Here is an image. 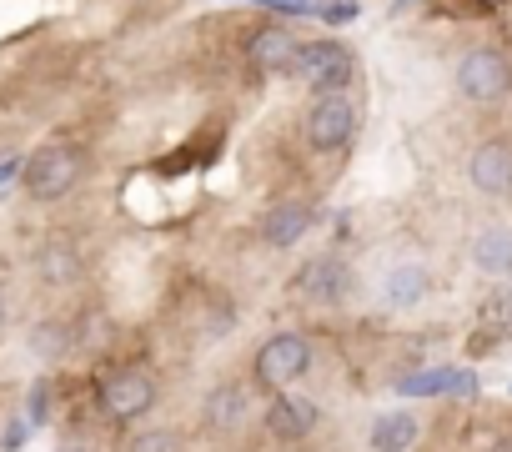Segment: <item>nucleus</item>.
I'll return each mask as SVG.
<instances>
[{"instance_id":"f257e3e1","label":"nucleus","mask_w":512,"mask_h":452,"mask_svg":"<svg viewBox=\"0 0 512 452\" xmlns=\"http://www.w3.org/2000/svg\"><path fill=\"white\" fill-rule=\"evenodd\" d=\"M81 171H86V151L76 141H51V146H41L26 161V176L21 181H26V196L31 201H61V196L76 191Z\"/></svg>"},{"instance_id":"f03ea898","label":"nucleus","mask_w":512,"mask_h":452,"mask_svg":"<svg viewBox=\"0 0 512 452\" xmlns=\"http://www.w3.org/2000/svg\"><path fill=\"white\" fill-rule=\"evenodd\" d=\"M357 121H362V106L352 91H317V101L307 106V146L312 151H342L352 136H357Z\"/></svg>"},{"instance_id":"7ed1b4c3","label":"nucleus","mask_w":512,"mask_h":452,"mask_svg":"<svg viewBox=\"0 0 512 452\" xmlns=\"http://www.w3.org/2000/svg\"><path fill=\"white\" fill-rule=\"evenodd\" d=\"M307 372H312V342L302 332H272L262 347H256V382H262L267 392H287Z\"/></svg>"},{"instance_id":"20e7f679","label":"nucleus","mask_w":512,"mask_h":452,"mask_svg":"<svg viewBox=\"0 0 512 452\" xmlns=\"http://www.w3.org/2000/svg\"><path fill=\"white\" fill-rule=\"evenodd\" d=\"M292 76L307 81L312 91H347L352 76H357V56L342 41H302L297 61H292Z\"/></svg>"},{"instance_id":"39448f33","label":"nucleus","mask_w":512,"mask_h":452,"mask_svg":"<svg viewBox=\"0 0 512 452\" xmlns=\"http://www.w3.org/2000/svg\"><path fill=\"white\" fill-rule=\"evenodd\" d=\"M452 76H457V91H462L467 101H477V106L502 101L507 86H512V66H507V56L492 51V46H472V51H462Z\"/></svg>"},{"instance_id":"423d86ee","label":"nucleus","mask_w":512,"mask_h":452,"mask_svg":"<svg viewBox=\"0 0 512 452\" xmlns=\"http://www.w3.org/2000/svg\"><path fill=\"white\" fill-rule=\"evenodd\" d=\"M151 402H156V377L141 367H126L101 387V412L111 422H136L141 412H151Z\"/></svg>"},{"instance_id":"0eeeda50","label":"nucleus","mask_w":512,"mask_h":452,"mask_svg":"<svg viewBox=\"0 0 512 452\" xmlns=\"http://www.w3.org/2000/svg\"><path fill=\"white\" fill-rule=\"evenodd\" d=\"M297 36L287 26H256L246 36V66L262 71V76H292V61H297Z\"/></svg>"},{"instance_id":"6e6552de","label":"nucleus","mask_w":512,"mask_h":452,"mask_svg":"<svg viewBox=\"0 0 512 452\" xmlns=\"http://www.w3.org/2000/svg\"><path fill=\"white\" fill-rule=\"evenodd\" d=\"M467 176L482 196H507L512 191V141H502V136L482 141L467 161Z\"/></svg>"},{"instance_id":"1a4fd4ad","label":"nucleus","mask_w":512,"mask_h":452,"mask_svg":"<svg viewBox=\"0 0 512 452\" xmlns=\"http://www.w3.org/2000/svg\"><path fill=\"white\" fill-rule=\"evenodd\" d=\"M347 282H352L347 262L317 257V262H307V267L297 272V297H302V302H317V307H337V302L347 297Z\"/></svg>"},{"instance_id":"9d476101","label":"nucleus","mask_w":512,"mask_h":452,"mask_svg":"<svg viewBox=\"0 0 512 452\" xmlns=\"http://www.w3.org/2000/svg\"><path fill=\"white\" fill-rule=\"evenodd\" d=\"M312 427H317V402H307V397H297V392L272 397V407H267V432H272L277 442H302Z\"/></svg>"},{"instance_id":"9b49d317","label":"nucleus","mask_w":512,"mask_h":452,"mask_svg":"<svg viewBox=\"0 0 512 452\" xmlns=\"http://www.w3.org/2000/svg\"><path fill=\"white\" fill-rule=\"evenodd\" d=\"M307 232H312V206H302V201H282V206H272V211L262 216V242H267L272 252L297 247Z\"/></svg>"},{"instance_id":"f8f14e48","label":"nucleus","mask_w":512,"mask_h":452,"mask_svg":"<svg viewBox=\"0 0 512 452\" xmlns=\"http://www.w3.org/2000/svg\"><path fill=\"white\" fill-rule=\"evenodd\" d=\"M472 267L487 272V277H507L512 272V232H507V226H487V232H477Z\"/></svg>"},{"instance_id":"ddd939ff","label":"nucleus","mask_w":512,"mask_h":452,"mask_svg":"<svg viewBox=\"0 0 512 452\" xmlns=\"http://www.w3.org/2000/svg\"><path fill=\"white\" fill-rule=\"evenodd\" d=\"M417 432H422V422H417L412 412H382V417L372 422L367 442H372V452H407V447L417 442Z\"/></svg>"},{"instance_id":"4468645a","label":"nucleus","mask_w":512,"mask_h":452,"mask_svg":"<svg viewBox=\"0 0 512 452\" xmlns=\"http://www.w3.org/2000/svg\"><path fill=\"white\" fill-rule=\"evenodd\" d=\"M36 272H41L46 287H71V282H81V252L66 247V242H51V247H41Z\"/></svg>"},{"instance_id":"2eb2a0df","label":"nucleus","mask_w":512,"mask_h":452,"mask_svg":"<svg viewBox=\"0 0 512 452\" xmlns=\"http://www.w3.org/2000/svg\"><path fill=\"white\" fill-rule=\"evenodd\" d=\"M241 422H246V387H236V382L216 387L211 402H206V427L211 432H236Z\"/></svg>"},{"instance_id":"dca6fc26","label":"nucleus","mask_w":512,"mask_h":452,"mask_svg":"<svg viewBox=\"0 0 512 452\" xmlns=\"http://www.w3.org/2000/svg\"><path fill=\"white\" fill-rule=\"evenodd\" d=\"M427 292V272L422 267H397L392 277H387V297L392 302H417Z\"/></svg>"},{"instance_id":"f3484780","label":"nucleus","mask_w":512,"mask_h":452,"mask_svg":"<svg viewBox=\"0 0 512 452\" xmlns=\"http://www.w3.org/2000/svg\"><path fill=\"white\" fill-rule=\"evenodd\" d=\"M492 452H512V432H507V437H497V442H492Z\"/></svg>"},{"instance_id":"a211bd4d","label":"nucleus","mask_w":512,"mask_h":452,"mask_svg":"<svg viewBox=\"0 0 512 452\" xmlns=\"http://www.w3.org/2000/svg\"><path fill=\"white\" fill-rule=\"evenodd\" d=\"M0 332H6V297H0Z\"/></svg>"}]
</instances>
